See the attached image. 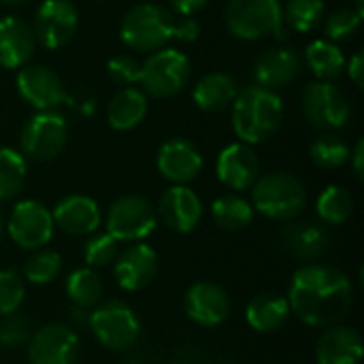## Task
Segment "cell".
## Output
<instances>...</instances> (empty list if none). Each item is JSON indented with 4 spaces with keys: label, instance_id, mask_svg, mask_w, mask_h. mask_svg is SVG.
I'll list each match as a JSON object with an SVG mask.
<instances>
[{
    "label": "cell",
    "instance_id": "6da1fadb",
    "mask_svg": "<svg viewBox=\"0 0 364 364\" xmlns=\"http://www.w3.org/2000/svg\"><path fill=\"white\" fill-rule=\"evenodd\" d=\"M290 311L311 328L341 324L354 305L352 279L328 264H303L288 288Z\"/></svg>",
    "mask_w": 364,
    "mask_h": 364
},
{
    "label": "cell",
    "instance_id": "7a4b0ae2",
    "mask_svg": "<svg viewBox=\"0 0 364 364\" xmlns=\"http://www.w3.org/2000/svg\"><path fill=\"white\" fill-rule=\"evenodd\" d=\"M232 130L243 143H262L277 134L284 122L282 98L262 85H250L237 92L232 100Z\"/></svg>",
    "mask_w": 364,
    "mask_h": 364
},
{
    "label": "cell",
    "instance_id": "3957f363",
    "mask_svg": "<svg viewBox=\"0 0 364 364\" xmlns=\"http://www.w3.org/2000/svg\"><path fill=\"white\" fill-rule=\"evenodd\" d=\"M307 205V190L303 181L286 171H271L260 175L252 186V207L275 222L296 220Z\"/></svg>",
    "mask_w": 364,
    "mask_h": 364
},
{
    "label": "cell",
    "instance_id": "277c9868",
    "mask_svg": "<svg viewBox=\"0 0 364 364\" xmlns=\"http://www.w3.org/2000/svg\"><path fill=\"white\" fill-rule=\"evenodd\" d=\"M96 341L111 352L130 350L141 337V320L130 305L117 299L100 301L90 311L87 322Z\"/></svg>",
    "mask_w": 364,
    "mask_h": 364
},
{
    "label": "cell",
    "instance_id": "5b68a950",
    "mask_svg": "<svg viewBox=\"0 0 364 364\" xmlns=\"http://www.w3.org/2000/svg\"><path fill=\"white\" fill-rule=\"evenodd\" d=\"M173 15L156 2L132 6L119 26V38L134 51H158L173 32Z\"/></svg>",
    "mask_w": 364,
    "mask_h": 364
},
{
    "label": "cell",
    "instance_id": "8992f818",
    "mask_svg": "<svg viewBox=\"0 0 364 364\" xmlns=\"http://www.w3.org/2000/svg\"><path fill=\"white\" fill-rule=\"evenodd\" d=\"M226 26L241 41H258L269 34L284 36L282 4L279 0H230Z\"/></svg>",
    "mask_w": 364,
    "mask_h": 364
},
{
    "label": "cell",
    "instance_id": "52a82bcc",
    "mask_svg": "<svg viewBox=\"0 0 364 364\" xmlns=\"http://www.w3.org/2000/svg\"><path fill=\"white\" fill-rule=\"evenodd\" d=\"M105 226L117 243H139L156 230L158 213L147 198L128 194L111 203Z\"/></svg>",
    "mask_w": 364,
    "mask_h": 364
},
{
    "label": "cell",
    "instance_id": "ba28073f",
    "mask_svg": "<svg viewBox=\"0 0 364 364\" xmlns=\"http://www.w3.org/2000/svg\"><path fill=\"white\" fill-rule=\"evenodd\" d=\"M68 141V126L55 111L34 113L21 128L19 147L23 158L34 162H49L62 154Z\"/></svg>",
    "mask_w": 364,
    "mask_h": 364
},
{
    "label": "cell",
    "instance_id": "9c48e42d",
    "mask_svg": "<svg viewBox=\"0 0 364 364\" xmlns=\"http://www.w3.org/2000/svg\"><path fill=\"white\" fill-rule=\"evenodd\" d=\"M190 60L177 49H158L141 64L143 90L156 98H171L190 81Z\"/></svg>",
    "mask_w": 364,
    "mask_h": 364
},
{
    "label": "cell",
    "instance_id": "30bf717a",
    "mask_svg": "<svg viewBox=\"0 0 364 364\" xmlns=\"http://www.w3.org/2000/svg\"><path fill=\"white\" fill-rule=\"evenodd\" d=\"M303 111L311 126L326 132L343 128L352 117L348 96L331 81H314L305 85Z\"/></svg>",
    "mask_w": 364,
    "mask_h": 364
},
{
    "label": "cell",
    "instance_id": "8fae6325",
    "mask_svg": "<svg viewBox=\"0 0 364 364\" xmlns=\"http://www.w3.org/2000/svg\"><path fill=\"white\" fill-rule=\"evenodd\" d=\"M11 241L28 252L45 247L55 230L51 211L38 200H19L6 222Z\"/></svg>",
    "mask_w": 364,
    "mask_h": 364
},
{
    "label": "cell",
    "instance_id": "7c38bea8",
    "mask_svg": "<svg viewBox=\"0 0 364 364\" xmlns=\"http://www.w3.org/2000/svg\"><path fill=\"white\" fill-rule=\"evenodd\" d=\"M26 346L30 364H75L79 356V335L66 324L41 326Z\"/></svg>",
    "mask_w": 364,
    "mask_h": 364
},
{
    "label": "cell",
    "instance_id": "4fadbf2b",
    "mask_svg": "<svg viewBox=\"0 0 364 364\" xmlns=\"http://www.w3.org/2000/svg\"><path fill=\"white\" fill-rule=\"evenodd\" d=\"M79 15L70 0H45L36 9L34 36L47 49L64 47L77 32Z\"/></svg>",
    "mask_w": 364,
    "mask_h": 364
},
{
    "label": "cell",
    "instance_id": "5bb4252c",
    "mask_svg": "<svg viewBox=\"0 0 364 364\" xmlns=\"http://www.w3.org/2000/svg\"><path fill=\"white\" fill-rule=\"evenodd\" d=\"M158 254L147 243H130L124 252H117L113 260V277L126 292L145 290L158 275Z\"/></svg>",
    "mask_w": 364,
    "mask_h": 364
},
{
    "label": "cell",
    "instance_id": "9a60e30c",
    "mask_svg": "<svg viewBox=\"0 0 364 364\" xmlns=\"http://www.w3.org/2000/svg\"><path fill=\"white\" fill-rule=\"evenodd\" d=\"M183 311L194 324L203 328H215L228 320L232 305L222 286L213 282H196L183 296Z\"/></svg>",
    "mask_w": 364,
    "mask_h": 364
},
{
    "label": "cell",
    "instance_id": "2e32d148",
    "mask_svg": "<svg viewBox=\"0 0 364 364\" xmlns=\"http://www.w3.org/2000/svg\"><path fill=\"white\" fill-rule=\"evenodd\" d=\"M17 92L36 111H53L62 102H68V96L62 87L60 77L51 68L41 66V64L23 66L19 70Z\"/></svg>",
    "mask_w": 364,
    "mask_h": 364
},
{
    "label": "cell",
    "instance_id": "e0dca14e",
    "mask_svg": "<svg viewBox=\"0 0 364 364\" xmlns=\"http://www.w3.org/2000/svg\"><path fill=\"white\" fill-rule=\"evenodd\" d=\"M156 213L168 230L188 235L200 224L203 203L188 186H171L162 192Z\"/></svg>",
    "mask_w": 364,
    "mask_h": 364
},
{
    "label": "cell",
    "instance_id": "ac0fdd59",
    "mask_svg": "<svg viewBox=\"0 0 364 364\" xmlns=\"http://www.w3.org/2000/svg\"><path fill=\"white\" fill-rule=\"evenodd\" d=\"M158 171L173 186L192 183L203 171L200 151L186 139H168L158 151Z\"/></svg>",
    "mask_w": 364,
    "mask_h": 364
},
{
    "label": "cell",
    "instance_id": "d6986e66",
    "mask_svg": "<svg viewBox=\"0 0 364 364\" xmlns=\"http://www.w3.org/2000/svg\"><path fill=\"white\" fill-rule=\"evenodd\" d=\"M215 173L226 188L243 192L250 190L260 177V160L247 143H232L220 151Z\"/></svg>",
    "mask_w": 364,
    "mask_h": 364
},
{
    "label": "cell",
    "instance_id": "ffe728a7",
    "mask_svg": "<svg viewBox=\"0 0 364 364\" xmlns=\"http://www.w3.org/2000/svg\"><path fill=\"white\" fill-rule=\"evenodd\" d=\"M51 218H53V224L62 232L75 235V237L94 235L102 224V213H100L98 203L90 196H83V194L64 196L53 207Z\"/></svg>",
    "mask_w": 364,
    "mask_h": 364
},
{
    "label": "cell",
    "instance_id": "44dd1931",
    "mask_svg": "<svg viewBox=\"0 0 364 364\" xmlns=\"http://www.w3.org/2000/svg\"><path fill=\"white\" fill-rule=\"evenodd\" d=\"M363 354L364 346L358 328L346 324L324 328L316 343L318 364H358Z\"/></svg>",
    "mask_w": 364,
    "mask_h": 364
},
{
    "label": "cell",
    "instance_id": "7402d4cb",
    "mask_svg": "<svg viewBox=\"0 0 364 364\" xmlns=\"http://www.w3.org/2000/svg\"><path fill=\"white\" fill-rule=\"evenodd\" d=\"M328 243H331V237L326 228L316 222H290L282 230L284 252L303 264L316 262L326 252Z\"/></svg>",
    "mask_w": 364,
    "mask_h": 364
},
{
    "label": "cell",
    "instance_id": "603a6c76",
    "mask_svg": "<svg viewBox=\"0 0 364 364\" xmlns=\"http://www.w3.org/2000/svg\"><path fill=\"white\" fill-rule=\"evenodd\" d=\"M301 70V58L290 47H271L254 64V79L267 90L290 85Z\"/></svg>",
    "mask_w": 364,
    "mask_h": 364
},
{
    "label": "cell",
    "instance_id": "cb8c5ba5",
    "mask_svg": "<svg viewBox=\"0 0 364 364\" xmlns=\"http://www.w3.org/2000/svg\"><path fill=\"white\" fill-rule=\"evenodd\" d=\"M36 47V36L32 28L19 17L0 19V66L19 68L23 66Z\"/></svg>",
    "mask_w": 364,
    "mask_h": 364
},
{
    "label": "cell",
    "instance_id": "d4e9b609",
    "mask_svg": "<svg viewBox=\"0 0 364 364\" xmlns=\"http://www.w3.org/2000/svg\"><path fill=\"white\" fill-rule=\"evenodd\" d=\"M290 303L284 294L260 292L245 307V320L256 333H275L290 318Z\"/></svg>",
    "mask_w": 364,
    "mask_h": 364
},
{
    "label": "cell",
    "instance_id": "484cf974",
    "mask_svg": "<svg viewBox=\"0 0 364 364\" xmlns=\"http://www.w3.org/2000/svg\"><path fill=\"white\" fill-rule=\"evenodd\" d=\"M237 81L226 73H207L194 85V102L207 113H220L228 109L237 96Z\"/></svg>",
    "mask_w": 364,
    "mask_h": 364
},
{
    "label": "cell",
    "instance_id": "4316f807",
    "mask_svg": "<svg viewBox=\"0 0 364 364\" xmlns=\"http://www.w3.org/2000/svg\"><path fill=\"white\" fill-rule=\"evenodd\" d=\"M147 113V98L136 87H122L107 107V119L115 130H132Z\"/></svg>",
    "mask_w": 364,
    "mask_h": 364
},
{
    "label": "cell",
    "instance_id": "83f0119b",
    "mask_svg": "<svg viewBox=\"0 0 364 364\" xmlns=\"http://www.w3.org/2000/svg\"><path fill=\"white\" fill-rule=\"evenodd\" d=\"M211 218L218 228L226 232H239L254 222V207L239 194H222L211 205Z\"/></svg>",
    "mask_w": 364,
    "mask_h": 364
},
{
    "label": "cell",
    "instance_id": "f1b7e54d",
    "mask_svg": "<svg viewBox=\"0 0 364 364\" xmlns=\"http://www.w3.org/2000/svg\"><path fill=\"white\" fill-rule=\"evenodd\" d=\"M305 60L320 81L337 79L346 68V55L333 41H314L305 49Z\"/></svg>",
    "mask_w": 364,
    "mask_h": 364
},
{
    "label": "cell",
    "instance_id": "f546056e",
    "mask_svg": "<svg viewBox=\"0 0 364 364\" xmlns=\"http://www.w3.org/2000/svg\"><path fill=\"white\" fill-rule=\"evenodd\" d=\"M64 290L68 301L75 307H83V309H94L102 301V292H105L100 275L90 267H81L73 271L66 277Z\"/></svg>",
    "mask_w": 364,
    "mask_h": 364
},
{
    "label": "cell",
    "instance_id": "4dcf8cb0",
    "mask_svg": "<svg viewBox=\"0 0 364 364\" xmlns=\"http://www.w3.org/2000/svg\"><path fill=\"white\" fill-rule=\"evenodd\" d=\"M316 211H318V215H320V220L324 224L339 226V224H346L352 218L354 198H352V194L346 188H341V186H328L318 196Z\"/></svg>",
    "mask_w": 364,
    "mask_h": 364
},
{
    "label": "cell",
    "instance_id": "1f68e13d",
    "mask_svg": "<svg viewBox=\"0 0 364 364\" xmlns=\"http://www.w3.org/2000/svg\"><path fill=\"white\" fill-rule=\"evenodd\" d=\"M350 154H352L350 145L341 136L331 134V132L318 136L309 147V156H311L314 164L324 171L341 168L343 164L350 162Z\"/></svg>",
    "mask_w": 364,
    "mask_h": 364
},
{
    "label": "cell",
    "instance_id": "d6a6232c",
    "mask_svg": "<svg viewBox=\"0 0 364 364\" xmlns=\"http://www.w3.org/2000/svg\"><path fill=\"white\" fill-rule=\"evenodd\" d=\"M26 158L9 147H0V200L17 196L26 183Z\"/></svg>",
    "mask_w": 364,
    "mask_h": 364
},
{
    "label": "cell",
    "instance_id": "836d02e7",
    "mask_svg": "<svg viewBox=\"0 0 364 364\" xmlns=\"http://www.w3.org/2000/svg\"><path fill=\"white\" fill-rule=\"evenodd\" d=\"M60 271H62V256L53 250L41 247V250H34V254L28 258L23 267V277L26 282L34 286H47L55 282Z\"/></svg>",
    "mask_w": 364,
    "mask_h": 364
},
{
    "label": "cell",
    "instance_id": "e575fe53",
    "mask_svg": "<svg viewBox=\"0 0 364 364\" xmlns=\"http://www.w3.org/2000/svg\"><path fill=\"white\" fill-rule=\"evenodd\" d=\"M324 11V0H288L286 9H282V17L292 30L309 32L322 21Z\"/></svg>",
    "mask_w": 364,
    "mask_h": 364
},
{
    "label": "cell",
    "instance_id": "d590c367",
    "mask_svg": "<svg viewBox=\"0 0 364 364\" xmlns=\"http://www.w3.org/2000/svg\"><path fill=\"white\" fill-rule=\"evenodd\" d=\"M117 252H119L117 241L109 232H100V235L94 232L83 245V260L90 269H105L113 264V260L117 258Z\"/></svg>",
    "mask_w": 364,
    "mask_h": 364
},
{
    "label": "cell",
    "instance_id": "8d00e7d4",
    "mask_svg": "<svg viewBox=\"0 0 364 364\" xmlns=\"http://www.w3.org/2000/svg\"><path fill=\"white\" fill-rule=\"evenodd\" d=\"M32 333L30 318L19 311L0 318V348H21L30 341Z\"/></svg>",
    "mask_w": 364,
    "mask_h": 364
},
{
    "label": "cell",
    "instance_id": "74e56055",
    "mask_svg": "<svg viewBox=\"0 0 364 364\" xmlns=\"http://www.w3.org/2000/svg\"><path fill=\"white\" fill-rule=\"evenodd\" d=\"M26 299V286L19 273L0 271V318L19 311Z\"/></svg>",
    "mask_w": 364,
    "mask_h": 364
},
{
    "label": "cell",
    "instance_id": "f35d334b",
    "mask_svg": "<svg viewBox=\"0 0 364 364\" xmlns=\"http://www.w3.org/2000/svg\"><path fill=\"white\" fill-rule=\"evenodd\" d=\"M360 23H363V15H358L354 9H339L326 17L324 32L328 41H335V43L348 41L360 30Z\"/></svg>",
    "mask_w": 364,
    "mask_h": 364
},
{
    "label": "cell",
    "instance_id": "ab89813d",
    "mask_svg": "<svg viewBox=\"0 0 364 364\" xmlns=\"http://www.w3.org/2000/svg\"><path fill=\"white\" fill-rule=\"evenodd\" d=\"M109 77L119 85H132L141 81V64L132 55H115L107 64Z\"/></svg>",
    "mask_w": 364,
    "mask_h": 364
},
{
    "label": "cell",
    "instance_id": "60d3db41",
    "mask_svg": "<svg viewBox=\"0 0 364 364\" xmlns=\"http://www.w3.org/2000/svg\"><path fill=\"white\" fill-rule=\"evenodd\" d=\"M198 34H200V23L192 15H181L179 19H173L171 38H177L181 43H194Z\"/></svg>",
    "mask_w": 364,
    "mask_h": 364
},
{
    "label": "cell",
    "instance_id": "b9f144b4",
    "mask_svg": "<svg viewBox=\"0 0 364 364\" xmlns=\"http://www.w3.org/2000/svg\"><path fill=\"white\" fill-rule=\"evenodd\" d=\"M348 75H350L352 83H354L358 90H363L364 87V55H363V51H356V53L352 55V60H350V64H348Z\"/></svg>",
    "mask_w": 364,
    "mask_h": 364
},
{
    "label": "cell",
    "instance_id": "7bdbcfd3",
    "mask_svg": "<svg viewBox=\"0 0 364 364\" xmlns=\"http://www.w3.org/2000/svg\"><path fill=\"white\" fill-rule=\"evenodd\" d=\"M209 0H171L173 9L179 13V15H194L198 13Z\"/></svg>",
    "mask_w": 364,
    "mask_h": 364
},
{
    "label": "cell",
    "instance_id": "ee69618b",
    "mask_svg": "<svg viewBox=\"0 0 364 364\" xmlns=\"http://www.w3.org/2000/svg\"><path fill=\"white\" fill-rule=\"evenodd\" d=\"M90 311H92V309H83V307H75V305H73V309H70V322H73L75 326H87V322H90Z\"/></svg>",
    "mask_w": 364,
    "mask_h": 364
},
{
    "label": "cell",
    "instance_id": "f6af8a7d",
    "mask_svg": "<svg viewBox=\"0 0 364 364\" xmlns=\"http://www.w3.org/2000/svg\"><path fill=\"white\" fill-rule=\"evenodd\" d=\"M363 156H364V143L358 141L356 143V149L350 154V158H354V173L358 179H363Z\"/></svg>",
    "mask_w": 364,
    "mask_h": 364
},
{
    "label": "cell",
    "instance_id": "bcb514c9",
    "mask_svg": "<svg viewBox=\"0 0 364 364\" xmlns=\"http://www.w3.org/2000/svg\"><path fill=\"white\" fill-rule=\"evenodd\" d=\"M2 4H21V2H28V0H0Z\"/></svg>",
    "mask_w": 364,
    "mask_h": 364
},
{
    "label": "cell",
    "instance_id": "7dc6e473",
    "mask_svg": "<svg viewBox=\"0 0 364 364\" xmlns=\"http://www.w3.org/2000/svg\"><path fill=\"white\" fill-rule=\"evenodd\" d=\"M0 237H2V220H0Z\"/></svg>",
    "mask_w": 364,
    "mask_h": 364
},
{
    "label": "cell",
    "instance_id": "c3c4849f",
    "mask_svg": "<svg viewBox=\"0 0 364 364\" xmlns=\"http://www.w3.org/2000/svg\"><path fill=\"white\" fill-rule=\"evenodd\" d=\"M173 364H188V363H173Z\"/></svg>",
    "mask_w": 364,
    "mask_h": 364
}]
</instances>
